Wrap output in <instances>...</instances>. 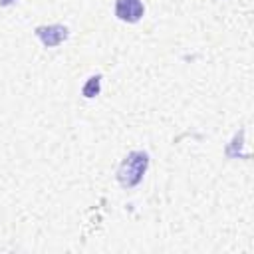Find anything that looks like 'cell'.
<instances>
[{
  "instance_id": "1",
  "label": "cell",
  "mask_w": 254,
  "mask_h": 254,
  "mask_svg": "<svg viewBox=\"0 0 254 254\" xmlns=\"http://www.w3.org/2000/svg\"><path fill=\"white\" fill-rule=\"evenodd\" d=\"M149 169V153L131 151L117 169V181L123 189H135Z\"/></svg>"
},
{
  "instance_id": "2",
  "label": "cell",
  "mask_w": 254,
  "mask_h": 254,
  "mask_svg": "<svg viewBox=\"0 0 254 254\" xmlns=\"http://www.w3.org/2000/svg\"><path fill=\"white\" fill-rule=\"evenodd\" d=\"M34 34L46 48H58L60 44H64L67 40L69 30L64 24H50V26H38L34 30Z\"/></svg>"
},
{
  "instance_id": "3",
  "label": "cell",
  "mask_w": 254,
  "mask_h": 254,
  "mask_svg": "<svg viewBox=\"0 0 254 254\" xmlns=\"http://www.w3.org/2000/svg\"><path fill=\"white\" fill-rule=\"evenodd\" d=\"M143 14H145V6L141 0H115V16L121 22L135 24L143 18Z\"/></svg>"
},
{
  "instance_id": "4",
  "label": "cell",
  "mask_w": 254,
  "mask_h": 254,
  "mask_svg": "<svg viewBox=\"0 0 254 254\" xmlns=\"http://www.w3.org/2000/svg\"><path fill=\"white\" fill-rule=\"evenodd\" d=\"M99 91H101V75H91V77L83 83V87H81V93H83V97H87V99L99 95Z\"/></svg>"
},
{
  "instance_id": "5",
  "label": "cell",
  "mask_w": 254,
  "mask_h": 254,
  "mask_svg": "<svg viewBox=\"0 0 254 254\" xmlns=\"http://www.w3.org/2000/svg\"><path fill=\"white\" fill-rule=\"evenodd\" d=\"M14 2H18V0H0V6H12Z\"/></svg>"
}]
</instances>
